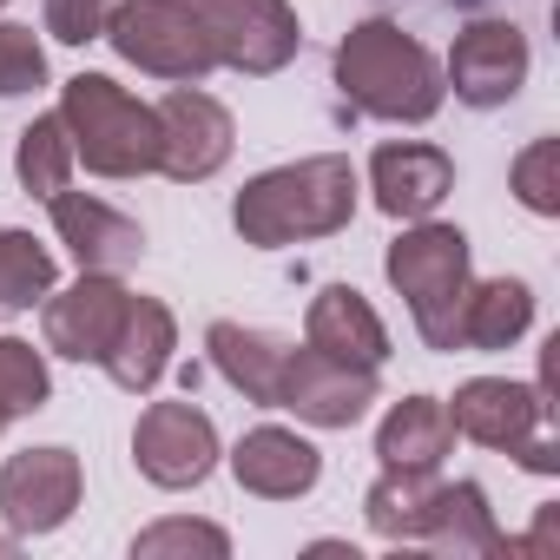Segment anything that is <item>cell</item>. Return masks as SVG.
<instances>
[{
	"label": "cell",
	"instance_id": "cell-1",
	"mask_svg": "<svg viewBox=\"0 0 560 560\" xmlns=\"http://www.w3.org/2000/svg\"><path fill=\"white\" fill-rule=\"evenodd\" d=\"M357 165L343 152H317V159H298V165H270L257 172L237 205H231V224L244 244L257 250H284V244H311V237H337L350 231L357 218Z\"/></svg>",
	"mask_w": 560,
	"mask_h": 560
},
{
	"label": "cell",
	"instance_id": "cell-2",
	"mask_svg": "<svg viewBox=\"0 0 560 560\" xmlns=\"http://www.w3.org/2000/svg\"><path fill=\"white\" fill-rule=\"evenodd\" d=\"M337 86L357 113L389 119V126H422L448 100L442 60L396 21H357L337 40Z\"/></svg>",
	"mask_w": 560,
	"mask_h": 560
},
{
	"label": "cell",
	"instance_id": "cell-3",
	"mask_svg": "<svg viewBox=\"0 0 560 560\" xmlns=\"http://www.w3.org/2000/svg\"><path fill=\"white\" fill-rule=\"evenodd\" d=\"M60 119L73 139V159L93 178H145L159 172V113L132 100L106 73H73L60 86Z\"/></svg>",
	"mask_w": 560,
	"mask_h": 560
},
{
	"label": "cell",
	"instance_id": "cell-4",
	"mask_svg": "<svg viewBox=\"0 0 560 560\" xmlns=\"http://www.w3.org/2000/svg\"><path fill=\"white\" fill-rule=\"evenodd\" d=\"M389 284L396 298L409 304L416 330L429 350H462L455 343V324H462V298L475 284V270H468V237L455 224H435V218H416L402 224V237H389Z\"/></svg>",
	"mask_w": 560,
	"mask_h": 560
},
{
	"label": "cell",
	"instance_id": "cell-5",
	"mask_svg": "<svg viewBox=\"0 0 560 560\" xmlns=\"http://www.w3.org/2000/svg\"><path fill=\"white\" fill-rule=\"evenodd\" d=\"M455 435L514 455L527 475H560V442H553V402L547 383H508V376H475L448 402Z\"/></svg>",
	"mask_w": 560,
	"mask_h": 560
},
{
	"label": "cell",
	"instance_id": "cell-6",
	"mask_svg": "<svg viewBox=\"0 0 560 560\" xmlns=\"http://www.w3.org/2000/svg\"><path fill=\"white\" fill-rule=\"evenodd\" d=\"M106 40L126 67L172 80V86H198L205 73H218V47L191 0H119L106 21Z\"/></svg>",
	"mask_w": 560,
	"mask_h": 560
},
{
	"label": "cell",
	"instance_id": "cell-7",
	"mask_svg": "<svg viewBox=\"0 0 560 560\" xmlns=\"http://www.w3.org/2000/svg\"><path fill=\"white\" fill-rule=\"evenodd\" d=\"M211 47H218V67L244 73V80H270L284 73L304 47V27H298V8L291 0H191Z\"/></svg>",
	"mask_w": 560,
	"mask_h": 560
},
{
	"label": "cell",
	"instance_id": "cell-8",
	"mask_svg": "<svg viewBox=\"0 0 560 560\" xmlns=\"http://www.w3.org/2000/svg\"><path fill=\"white\" fill-rule=\"evenodd\" d=\"M80 455L73 448H21L0 462V521H8L21 540L27 534H54L73 521L80 508Z\"/></svg>",
	"mask_w": 560,
	"mask_h": 560
},
{
	"label": "cell",
	"instance_id": "cell-9",
	"mask_svg": "<svg viewBox=\"0 0 560 560\" xmlns=\"http://www.w3.org/2000/svg\"><path fill=\"white\" fill-rule=\"evenodd\" d=\"M376 396H383L376 370L337 363V357H324V350H311V343L291 350L284 383H277V409H291V416L311 422V429H357Z\"/></svg>",
	"mask_w": 560,
	"mask_h": 560
},
{
	"label": "cell",
	"instance_id": "cell-10",
	"mask_svg": "<svg viewBox=\"0 0 560 560\" xmlns=\"http://www.w3.org/2000/svg\"><path fill=\"white\" fill-rule=\"evenodd\" d=\"M132 462L152 488H198L218 468V429L198 402H152L132 429Z\"/></svg>",
	"mask_w": 560,
	"mask_h": 560
},
{
	"label": "cell",
	"instance_id": "cell-11",
	"mask_svg": "<svg viewBox=\"0 0 560 560\" xmlns=\"http://www.w3.org/2000/svg\"><path fill=\"white\" fill-rule=\"evenodd\" d=\"M152 113H159V172H165V178L205 185L211 172H224V159H231V145H237V126H231V113H224L211 93L172 86Z\"/></svg>",
	"mask_w": 560,
	"mask_h": 560
},
{
	"label": "cell",
	"instance_id": "cell-12",
	"mask_svg": "<svg viewBox=\"0 0 560 560\" xmlns=\"http://www.w3.org/2000/svg\"><path fill=\"white\" fill-rule=\"evenodd\" d=\"M442 86H455V100L475 106V113L508 106L527 86V34L514 21H475V27H462L455 47H448Z\"/></svg>",
	"mask_w": 560,
	"mask_h": 560
},
{
	"label": "cell",
	"instance_id": "cell-13",
	"mask_svg": "<svg viewBox=\"0 0 560 560\" xmlns=\"http://www.w3.org/2000/svg\"><path fill=\"white\" fill-rule=\"evenodd\" d=\"M126 298L132 291L113 270H80V284L47 291V311H40L47 350L67 357V363H106V350L119 337V317H126Z\"/></svg>",
	"mask_w": 560,
	"mask_h": 560
},
{
	"label": "cell",
	"instance_id": "cell-14",
	"mask_svg": "<svg viewBox=\"0 0 560 560\" xmlns=\"http://www.w3.org/2000/svg\"><path fill=\"white\" fill-rule=\"evenodd\" d=\"M370 191H376V211L396 224L435 218L442 198L455 191V159L442 145H422V139H389L370 152Z\"/></svg>",
	"mask_w": 560,
	"mask_h": 560
},
{
	"label": "cell",
	"instance_id": "cell-15",
	"mask_svg": "<svg viewBox=\"0 0 560 560\" xmlns=\"http://www.w3.org/2000/svg\"><path fill=\"white\" fill-rule=\"evenodd\" d=\"M47 211H54V231H60V244L73 250V264L80 270H113V277H126L139 257H145V231L126 218V211H113L106 198H86V191H54L47 198Z\"/></svg>",
	"mask_w": 560,
	"mask_h": 560
},
{
	"label": "cell",
	"instance_id": "cell-16",
	"mask_svg": "<svg viewBox=\"0 0 560 560\" xmlns=\"http://www.w3.org/2000/svg\"><path fill=\"white\" fill-rule=\"evenodd\" d=\"M231 475H237V488L257 494V501H298V494H311V488L324 481V455H317V442H304L298 429L264 422V429H250V435L231 448Z\"/></svg>",
	"mask_w": 560,
	"mask_h": 560
},
{
	"label": "cell",
	"instance_id": "cell-17",
	"mask_svg": "<svg viewBox=\"0 0 560 560\" xmlns=\"http://www.w3.org/2000/svg\"><path fill=\"white\" fill-rule=\"evenodd\" d=\"M304 343L324 350V357H337V363H363V370L389 363V330L370 311V298L350 291V284H324L317 291V304L304 317Z\"/></svg>",
	"mask_w": 560,
	"mask_h": 560
},
{
	"label": "cell",
	"instance_id": "cell-18",
	"mask_svg": "<svg viewBox=\"0 0 560 560\" xmlns=\"http://www.w3.org/2000/svg\"><path fill=\"white\" fill-rule=\"evenodd\" d=\"M205 350H211V370L257 409H277V383H284V363H291V343L277 330H250V324H211L205 330Z\"/></svg>",
	"mask_w": 560,
	"mask_h": 560
},
{
	"label": "cell",
	"instance_id": "cell-19",
	"mask_svg": "<svg viewBox=\"0 0 560 560\" xmlns=\"http://www.w3.org/2000/svg\"><path fill=\"white\" fill-rule=\"evenodd\" d=\"M172 350H178V324L159 298H126V317H119V337L106 350V376L126 389V396H145L159 389V376L172 370Z\"/></svg>",
	"mask_w": 560,
	"mask_h": 560
},
{
	"label": "cell",
	"instance_id": "cell-20",
	"mask_svg": "<svg viewBox=\"0 0 560 560\" xmlns=\"http://www.w3.org/2000/svg\"><path fill=\"white\" fill-rule=\"evenodd\" d=\"M416 547H422V553H455V560H468V553H508V534L494 527V508H488L481 481H442L435 514H429V527H422Z\"/></svg>",
	"mask_w": 560,
	"mask_h": 560
},
{
	"label": "cell",
	"instance_id": "cell-21",
	"mask_svg": "<svg viewBox=\"0 0 560 560\" xmlns=\"http://www.w3.org/2000/svg\"><path fill=\"white\" fill-rule=\"evenodd\" d=\"M448 448H455V422L435 396H402L376 422V462L383 468H442Z\"/></svg>",
	"mask_w": 560,
	"mask_h": 560
},
{
	"label": "cell",
	"instance_id": "cell-22",
	"mask_svg": "<svg viewBox=\"0 0 560 560\" xmlns=\"http://www.w3.org/2000/svg\"><path fill=\"white\" fill-rule=\"evenodd\" d=\"M435 494H442V475L435 468H383L363 494V521L396 540V547H416L429 514H435Z\"/></svg>",
	"mask_w": 560,
	"mask_h": 560
},
{
	"label": "cell",
	"instance_id": "cell-23",
	"mask_svg": "<svg viewBox=\"0 0 560 560\" xmlns=\"http://www.w3.org/2000/svg\"><path fill=\"white\" fill-rule=\"evenodd\" d=\"M527 324H534V291L521 277H488V284H468V298H462L455 343L462 350H508L527 337Z\"/></svg>",
	"mask_w": 560,
	"mask_h": 560
},
{
	"label": "cell",
	"instance_id": "cell-24",
	"mask_svg": "<svg viewBox=\"0 0 560 560\" xmlns=\"http://www.w3.org/2000/svg\"><path fill=\"white\" fill-rule=\"evenodd\" d=\"M73 139H67V119L60 113H40L34 126H21V145H14V178L27 198H54L73 185Z\"/></svg>",
	"mask_w": 560,
	"mask_h": 560
},
{
	"label": "cell",
	"instance_id": "cell-25",
	"mask_svg": "<svg viewBox=\"0 0 560 560\" xmlns=\"http://www.w3.org/2000/svg\"><path fill=\"white\" fill-rule=\"evenodd\" d=\"M54 284H60L54 250L34 244V231L0 224V311H34V304H47Z\"/></svg>",
	"mask_w": 560,
	"mask_h": 560
},
{
	"label": "cell",
	"instance_id": "cell-26",
	"mask_svg": "<svg viewBox=\"0 0 560 560\" xmlns=\"http://www.w3.org/2000/svg\"><path fill=\"white\" fill-rule=\"evenodd\" d=\"M47 396H54L47 357L27 337H0V435H8V422L47 409Z\"/></svg>",
	"mask_w": 560,
	"mask_h": 560
},
{
	"label": "cell",
	"instance_id": "cell-27",
	"mask_svg": "<svg viewBox=\"0 0 560 560\" xmlns=\"http://www.w3.org/2000/svg\"><path fill=\"white\" fill-rule=\"evenodd\" d=\"M165 553H211V560H224L231 553V534L211 527V521H185V514L152 521L145 534H132V560H165Z\"/></svg>",
	"mask_w": 560,
	"mask_h": 560
},
{
	"label": "cell",
	"instance_id": "cell-28",
	"mask_svg": "<svg viewBox=\"0 0 560 560\" xmlns=\"http://www.w3.org/2000/svg\"><path fill=\"white\" fill-rule=\"evenodd\" d=\"M47 86V47L34 27L21 21H0V100H21Z\"/></svg>",
	"mask_w": 560,
	"mask_h": 560
},
{
	"label": "cell",
	"instance_id": "cell-29",
	"mask_svg": "<svg viewBox=\"0 0 560 560\" xmlns=\"http://www.w3.org/2000/svg\"><path fill=\"white\" fill-rule=\"evenodd\" d=\"M514 198L534 218H560V139H534L514 159Z\"/></svg>",
	"mask_w": 560,
	"mask_h": 560
},
{
	"label": "cell",
	"instance_id": "cell-30",
	"mask_svg": "<svg viewBox=\"0 0 560 560\" xmlns=\"http://www.w3.org/2000/svg\"><path fill=\"white\" fill-rule=\"evenodd\" d=\"M119 0H47V34L60 47H86V40H106V21H113Z\"/></svg>",
	"mask_w": 560,
	"mask_h": 560
},
{
	"label": "cell",
	"instance_id": "cell-31",
	"mask_svg": "<svg viewBox=\"0 0 560 560\" xmlns=\"http://www.w3.org/2000/svg\"><path fill=\"white\" fill-rule=\"evenodd\" d=\"M14 540H21V534H8V540H0V560H8V553H14Z\"/></svg>",
	"mask_w": 560,
	"mask_h": 560
},
{
	"label": "cell",
	"instance_id": "cell-32",
	"mask_svg": "<svg viewBox=\"0 0 560 560\" xmlns=\"http://www.w3.org/2000/svg\"><path fill=\"white\" fill-rule=\"evenodd\" d=\"M0 8H8V0H0Z\"/></svg>",
	"mask_w": 560,
	"mask_h": 560
}]
</instances>
